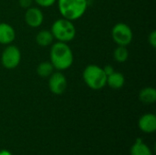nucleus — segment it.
Returning <instances> with one entry per match:
<instances>
[{
    "label": "nucleus",
    "instance_id": "f257e3e1",
    "mask_svg": "<svg viewBox=\"0 0 156 155\" xmlns=\"http://www.w3.org/2000/svg\"><path fill=\"white\" fill-rule=\"evenodd\" d=\"M49 59L56 70H67L74 62L73 51L68 43L57 41L50 46Z\"/></svg>",
    "mask_w": 156,
    "mask_h": 155
},
{
    "label": "nucleus",
    "instance_id": "f03ea898",
    "mask_svg": "<svg viewBox=\"0 0 156 155\" xmlns=\"http://www.w3.org/2000/svg\"><path fill=\"white\" fill-rule=\"evenodd\" d=\"M58 9L62 17L70 21L80 19L88 8V0H57Z\"/></svg>",
    "mask_w": 156,
    "mask_h": 155
},
{
    "label": "nucleus",
    "instance_id": "7ed1b4c3",
    "mask_svg": "<svg viewBox=\"0 0 156 155\" xmlns=\"http://www.w3.org/2000/svg\"><path fill=\"white\" fill-rule=\"evenodd\" d=\"M84 83L93 90H99L106 86L107 75L102 67L96 64H90L85 67L82 72Z\"/></svg>",
    "mask_w": 156,
    "mask_h": 155
},
{
    "label": "nucleus",
    "instance_id": "20e7f679",
    "mask_svg": "<svg viewBox=\"0 0 156 155\" xmlns=\"http://www.w3.org/2000/svg\"><path fill=\"white\" fill-rule=\"evenodd\" d=\"M50 31L54 39L59 42L69 43L76 37L77 30L73 21L61 17L53 22Z\"/></svg>",
    "mask_w": 156,
    "mask_h": 155
},
{
    "label": "nucleus",
    "instance_id": "39448f33",
    "mask_svg": "<svg viewBox=\"0 0 156 155\" xmlns=\"http://www.w3.org/2000/svg\"><path fill=\"white\" fill-rule=\"evenodd\" d=\"M112 37L117 46L128 47L133 39V32L126 23H116L112 28Z\"/></svg>",
    "mask_w": 156,
    "mask_h": 155
},
{
    "label": "nucleus",
    "instance_id": "423d86ee",
    "mask_svg": "<svg viewBox=\"0 0 156 155\" xmlns=\"http://www.w3.org/2000/svg\"><path fill=\"white\" fill-rule=\"evenodd\" d=\"M22 55L20 49L12 44L6 45L1 54V64L6 69H16L21 62Z\"/></svg>",
    "mask_w": 156,
    "mask_h": 155
},
{
    "label": "nucleus",
    "instance_id": "0eeeda50",
    "mask_svg": "<svg viewBox=\"0 0 156 155\" xmlns=\"http://www.w3.org/2000/svg\"><path fill=\"white\" fill-rule=\"evenodd\" d=\"M48 89L55 95L63 94L68 87V79L62 71H54L48 78Z\"/></svg>",
    "mask_w": 156,
    "mask_h": 155
},
{
    "label": "nucleus",
    "instance_id": "6e6552de",
    "mask_svg": "<svg viewBox=\"0 0 156 155\" xmlns=\"http://www.w3.org/2000/svg\"><path fill=\"white\" fill-rule=\"evenodd\" d=\"M24 18H25L26 24L28 26L32 28H37V27H39L43 24L44 14L39 7L30 6L29 8L26 9Z\"/></svg>",
    "mask_w": 156,
    "mask_h": 155
},
{
    "label": "nucleus",
    "instance_id": "1a4fd4ad",
    "mask_svg": "<svg viewBox=\"0 0 156 155\" xmlns=\"http://www.w3.org/2000/svg\"><path fill=\"white\" fill-rule=\"evenodd\" d=\"M139 129L144 133H154L156 131V116L154 113H145L138 121Z\"/></svg>",
    "mask_w": 156,
    "mask_h": 155
},
{
    "label": "nucleus",
    "instance_id": "9d476101",
    "mask_svg": "<svg viewBox=\"0 0 156 155\" xmlns=\"http://www.w3.org/2000/svg\"><path fill=\"white\" fill-rule=\"evenodd\" d=\"M16 33L15 28L6 22L0 23V44L1 45H9L14 42L16 39Z\"/></svg>",
    "mask_w": 156,
    "mask_h": 155
},
{
    "label": "nucleus",
    "instance_id": "9b49d317",
    "mask_svg": "<svg viewBox=\"0 0 156 155\" xmlns=\"http://www.w3.org/2000/svg\"><path fill=\"white\" fill-rule=\"evenodd\" d=\"M125 84V77L122 72L113 71L112 74L107 76L106 86H109L112 90H120Z\"/></svg>",
    "mask_w": 156,
    "mask_h": 155
},
{
    "label": "nucleus",
    "instance_id": "f8f14e48",
    "mask_svg": "<svg viewBox=\"0 0 156 155\" xmlns=\"http://www.w3.org/2000/svg\"><path fill=\"white\" fill-rule=\"evenodd\" d=\"M36 42L40 47H49L54 43V37L50 30L42 29L36 35Z\"/></svg>",
    "mask_w": 156,
    "mask_h": 155
},
{
    "label": "nucleus",
    "instance_id": "ddd939ff",
    "mask_svg": "<svg viewBox=\"0 0 156 155\" xmlns=\"http://www.w3.org/2000/svg\"><path fill=\"white\" fill-rule=\"evenodd\" d=\"M131 155H153L150 147L144 143L143 139L137 138L130 150Z\"/></svg>",
    "mask_w": 156,
    "mask_h": 155
},
{
    "label": "nucleus",
    "instance_id": "4468645a",
    "mask_svg": "<svg viewBox=\"0 0 156 155\" xmlns=\"http://www.w3.org/2000/svg\"><path fill=\"white\" fill-rule=\"evenodd\" d=\"M139 100L144 104H153L156 101V90L154 87H145L139 92Z\"/></svg>",
    "mask_w": 156,
    "mask_h": 155
},
{
    "label": "nucleus",
    "instance_id": "2eb2a0df",
    "mask_svg": "<svg viewBox=\"0 0 156 155\" xmlns=\"http://www.w3.org/2000/svg\"><path fill=\"white\" fill-rule=\"evenodd\" d=\"M55 69L50 61H43L39 63L37 67V74L41 78H48L53 72Z\"/></svg>",
    "mask_w": 156,
    "mask_h": 155
},
{
    "label": "nucleus",
    "instance_id": "dca6fc26",
    "mask_svg": "<svg viewBox=\"0 0 156 155\" xmlns=\"http://www.w3.org/2000/svg\"><path fill=\"white\" fill-rule=\"evenodd\" d=\"M129 58V51L127 47L124 46H117V48L113 51V58L118 63H124L127 61Z\"/></svg>",
    "mask_w": 156,
    "mask_h": 155
},
{
    "label": "nucleus",
    "instance_id": "f3484780",
    "mask_svg": "<svg viewBox=\"0 0 156 155\" xmlns=\"http://www.w3.org/2000/svg\"><path fill=\"white\" fill-rule=\"evenodd\" d=\"M39 7L48 8L57 3V0H33Z\"/></svg>",
    "mask_w": 156,
    "mask_h": 155
},
{
    "label": "nucleus",
    "instance_id": "a211bd4d",
    "mask_svg": "<svg viewBox=\"0 0 156 155\" xmlns=\"http://www.w3.org/2000/svg\"><path fill=\"white\" fill-rule=\"evenodd\" d=\"M148 42L149 44L152 46V48H156V31L155 30H153L149 36H148Z\"/></svg>",
    "mask_w": 156,
    "mask_h": 155
},
{
    "label": "nucleus",
    "instance_id": "6ab92c4d",
    "mask_svg": "<svg viewBox=\"0 0 156 155\" xmlns=\"http://www.w3.org/2000/svg\"><path fill=\"white\" fill-rule=\"evenodd\" d=\"M33 0H18V4L20 5V7L24 8V9H27L30 6H32L33 4Z\"/></svg>",
    "mask_w": 156,
    "mask_h": 155
},
{
    "label": "nucleus",
    "instance_id": "aec40b11",
    "mask_svg": "<svg viewBox=\"0 0 156 155\" xmlns=\"http://www.w3.org/2000/svg\"><path fill=\"white\" fill-rule=\"evenodd\" d=\"M102 69H103V70H104V72H105V74L107 76L110 75V74H112L113 71H115V69H113V67L112 65H106V66L102 67Z\"/></svg>",
    "mask_w": 156,
    "mask_h": 155
},
{
    "label": "nucleus",
    "instance_id": "412c9836",
    "mask_svg": "<svg viewBox=\"0 0 156 155\" xmlns=\"http://www.w3.org/2000/svg\"><path fill=\"white\" fill-rule=\"evenodd\" d=\"M0 155H12V153L8 150H1Z\"/></svg>",
    "mask_w": 156,
    "mask_h": 155
}]
</instances>
